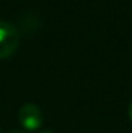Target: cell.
Here are the masks:
<instances>
[{"instance_id": "1", "label": "cell", "mask_w": 132, "mask_h": 133, "mask_svg": "<svg viewBox=\"0 0 132 133\" xmlns=\"http://www.w3.org/2000/svg\"><path fill=\"white\" fill-rule=\"evenodd\" d=\"M20 32L16 26L7 21H0V58L5 59L14 54L20 44Z\"/></svg>"}, {"instance_id": "3", "label": "cell", "mask_w": 132, "mask_h": 133, "mask_svg": "<svg viewBox=\"0 0 132 133\" xmlns=\"http://www.w3.org/2000/svg\"><path fill=\"white\" fill-rule=\"evenodd\" d=\"M127 112H128V118L131 119V122H132V102L130 103V106H128V110H127Z\"/></svg>"}, {"instance_id": "4", "label": "cell", "mask_w": 132, "mask_h": 133, "mask_svg": "<svg viewBox=\"0 0 132 133\" xmlns=\"http://www.w3.org/2000/svg\"><path fill=\"white\" fill-rule=\"evenodd\" d=\"M9 133H27V132H25V131H21V129H16V131H12V132H9Z\"/></svg>"}, {"instance_id": "6", "label": "cell", "mask_w": 132, "mask_h": 133, "mask_svg": "<svg viewBox=\"0 0 132 133\" xmlns=\"http://www.w3.org/2000/svg\"><path fill=\"white\" fill-rule=\"evenodd\" d=\"M0 133H1V132H0Z\"/></svg>"}, {"instance_id": "2", "label": "cell", "mask_w": 132, "mask_h": 133, "mask_svg": "<svg viewBox=\"0 0 132 133\" xmlns=\"http://www.w3.org/2000/svg\"><path fill=\"white\" fill-rule=\"evenodd\" d=\"M18 122L26 131H36L43 124V111L35 103H25L18 110Z\"/></svg>"}, {"instance_id": "5", "label": "cell", "mask_w": 132, "mask_h": 133, "mask_svg": "<svg viewBox=\"0 0 132 133\" xmlns=\"http://www.w3.org/2000/svg\"><path fill=\"white\" fill-rule=\"evenodd\" d=\"M40 133H53V132H51V131H43V132H40Z\"/></svg>"}]
</instances>
